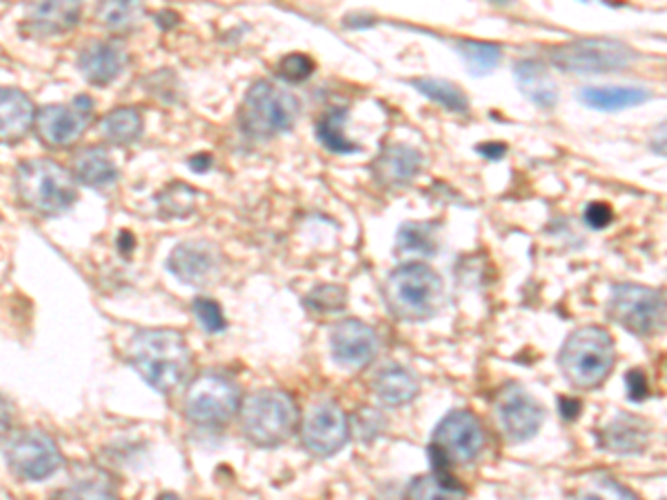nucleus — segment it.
Wrapping results in <instances>:
<instances>
[{
	"mask_svg": "<svg viewBox=\"0 0 667 500\" xmlns=\"http://www.w3.org/2000/svg\"><path fill=\"white\" fill-rule=\"evenodd\" d=\"M72 174L88 187L105 190L119 181V170L105 147H83L76 152L72 163Z\"/></svg>",
	"mask_w": 667,
	"mask_h": 500,
	"instance_id": "nucleus-23",
	"label": "nucleus"
},
{
	"mask_svg": "<svg viewBox=\"0 0 667 500\" xmlns=\"http://www.w3.org/2000/svg\"><path fill=\"white\" fill-rule=\"evenodd\" d=\"M616 365L612 334L589 325L572 331L558 351V367L576 389H594L605 382Z\"/></svg>",
	"mask_w": 667,
	"mask_h": 500,
	"instance_id": "nucleus-4",
	"label": "nucleus"
},
{
	"mask_svg": "<svg viewBox=\"0 0 667 500\" xmlns=\"http://www.w3.org/2000/svg\"><path fill=\"white\" fill-rule=\"evenodd\" d=\"M583 402L576 398H558V411L565 420H576L581 416Z\"/></svg>",
	"mask_w": 667,
	"mask_h": 500,
	"instance_id": "nucleus-41",
	"label": "nucleus"
},
{
	"mask_svg": "<svg viewBox=\"0 0 667 500\" xmlns=\"http://www.w3.org/2000/svg\"><path fill=\"white\" fill-rule=\"evenodd\" d=\"M514 79L523 96L538 110H554L558 103V85L550 70L538 61H519L514 65Z\"/></svg>",
	"mask_w": 667,
	"mask_h": 500,
	"instance_id": "nucleus-21",
	"label": "nucleus"
},
{
	"mask_svg": "<svg viewBox=\"0 0 667 500\" xmlns=\"http://www.w3.org/2000/svg\"><path fill=\"white\" fill-rule=\"evenodd\" d=\"M300 114V103L294 94L267 81H256L240 105V127L254 139H271L289 132Z\"/></svg>",
	"mask_w": 667,
	"mask_h": 500,
	"instance_id": "nucleus-6",
	"label": "nucleus"
},
{
	"mask_svg": "<svg viewBox=\"0 0 667 500\" xmlns=\"http://www.w3.org/2000/svg\"><path fill=\"white\" fill-rule=\"evenodd\" d=\"M158 500H161V498H158ZM163 500H176V498H174V496H165Z\"/></svg>",
	"mask_w": 667,
	"mask_h": 500,
	"instance_id": "nucleus-45",
	"label": "nucleus"
},
{
	"mask_svg": "<svg viewBox=\"0 0 667 500\" xmlns=\"http://www.w3.org/2000/svg\"><path fill=\"white\" fill-rule=\"evenodd\" d=\"M346 119H348V110L337 108V110L327 112L318 121V125H316V139H318V143L325 150H329L334 154H355V152H361V145L355 143V141H350L346 136V132H343L346 130L343 127Z\"/></svg>",
	"mask_w": 667,
	"mask_h": 500,
	"instance_id": "nucleus-29",
	"label": "nucleus"
},
{
	"mask_svg": "<svg viewBox=\"0 0 667 500\" xmlns=\"http://www.w3.org/2000/svg\"><path fill=\"white\" fill-rule=\"evenodd\" d=\"M37 108L14 88H0V145H17L34 130Z\"/></svg>",
	"mask_w": 667,
	"mask_h": 500,
	"instance_id": "nucleus-18",
	"label": "nucleus"
},
{
	"mask_svg": "<svg viewBox=\"0 0 667 500\" xmlns=\"http://www.w3.org/2000/svg\"><path fill=\"white\" fill-rule=\"evenodd\" d=\"M161 210L170 216H187L196 207V192L187 185H172L158 196Z\"/></svg>",
	"mask_w": 667,
	"mask_h": 500,
	"instance_id": "nucleus-35",
	"label": "nucleus"
},
{
	"mask_svg": "<svg viewBox=\"0 0 667 500\" xmlns=\"http://www.w3.org/2000/svg\"><path fill=\"white\" fill-rule=\"evenodd\" d=\"M143 134V114L136 108H116L101 121V136L110 145H132Z\"/></svg>",
	"mask_w": 667,
	"mask_h": 500,
	"instance_id": "nucleus-28",
	"label": "nucleus"
},
{
	"mask_svg": "<svg viewBox=\"0 0 667 500\" xmlns=\"http://www.w3.org/2000/svg\"><path fill=\"white\" fill-rule=\"evenodd\" d=\"M305 303L320 312V314H334V312H341L346 309V303H348V292L339 285H318L307 298Z\"/></svg>",
	"mask_w": 667,
	"mask_h": 500,
	"instance_id": "nucleus-34",
	"label": "nucleus"
},
{
	"mask_svg": "<svg viewBox=\"0 0 667 500\" xmlns=\"http://www.w3.org/2000/svg\"><path fill=\"white\" fill-rule=\"evenodd\" d=\"M412 85L423 94L428 96L430 101L439 103L441 108L454 112V114H468L470 110V101L468 96L463 94L461 88H456L454 83L450 81H441V79H417L412 81Z\"/></svg>",
	"mask_w": 667,
	"mask_h": 500,
	"instance_id": "nucleus-31",
	"label": "nucleus"
},
{
	"mask_svg": "<svg viewBox=\"0 0 667 500\" xmlns=\"http://www.w3.org/2000/svg\"><path fill=\"white\" fill-rule=\"evenodd\" d=\"M476 152L488 161H501L507 154V147L503 143H483L476 147Z\"/></svg>",
	"mask_w": 667,
	"mask_h": 500,
	"instance_id": "nucleus-42",
	"label": "nucleus"
},
{
	"mask_svg": "<svg viewBox=\"0 0 667 500\" xmlns=\"http://www.w3.org/2000/svg\"><path fill=\"white\" fill-rule=\"evenodd\" d=\"M554 68L572 74H607L632 68L638 52L614 39H578L550 50Z\"/></svg>",
	"mask_w": 667,
	"mask_h": 500,
	"instance_id": "nucleus-8",
	"label": "nucleus"
},
{
	"mask_svg": "<svg viewBox=\"0 0 667 500\" xmlns=\"http://www.w3.org/2000/svg\"><path fill=\"white\" fill-rule=\"evenodd\" d=\"M399 258H432L439 252V234L432 223H406L401 225L394 243Z\"/></svg>",
	"mask_w": 667,
	"mask_h": 500,
	"instance_id": "nucleus-26",
	"label": "nucleus"
},
{
	"mask_svg": "<svg viewBox=\"0 0 667 500\" xmlns=\"http://www.w3.org/2000/svg\"><path fill=\"white\" fill-rule=\"evenodd\" d=\"M576 500H640V498L616 478L607 473H596L581 484Z\"/></svg>",
	"mask_w": 667,
	"mask_h": 500,
	"instance_id": "nucleus-32",
	"label": "nucleus"
},
{
	"mask_svg": "<svg viewBox=\"0 0 667 500\" xmlns=\"http://www.w3.org/2000/svg\"><path fill=\"white\" fill-rule=\"evenodd\" d=\"M386 303L406 323L430 320L445 305L443 278L423 263L401 265L386 280Z\"/></svg>",
	"mask_w": 667,
	"mask_h": 500,
	"instance_id": "nucleus-2",
	"label": "nucleus"
},
{
	"mask_svg": "<svg viewBox=\"0 0 667 500\" xmlns=\"http://www.w3.org/2000/svg\"><path fill=\"white\" fill-rule=\"evenodd\" d=\"M585 223L592 227V229H603L607 225H612L614 221V214L612 210L605 205V203H592L585 207Z\"/></svg>",
	"mask_w": 667,
	"mask_h": 500,
	"instance_id": "nucleus-40",
	"label": "nucleus"
},
{
	"mask_svg": "<svg viewBox=\"0 0 667 500\" xmlns=\"http://www.w3.org/2000/svg\"><path fill=\"white\" fill-rule=\"evenodd\" d=\"M605 314L612 323L634 336H651L665 327L663 294L636 283L614 285L605 305Z\"/></svg>",
	"mask_w": 667,
	"mask_h": 500,
	"instance_id": "nucleus-9",
	"label": "nucleus"
},
{
	"mask_svg": "<svg viewBox=\"0 0 667 500\" xmlns=\"http://www.w3.org/2000/svg\"><path fill=\"white\" fill-rule=\"evenodd\" d=\"M408 500H465V487L448 471L417 476L406 493Z\"/></svg>",
	"mask_w": 667,
	"mask_h": 500,
	"instance_id": "nucleus-27",
	"label": "nucleus"
},
{
	"mask_svg": "<svg viewBox=\"0 0 667 500\" xmlns=\"http://www.w3.org/2000/svg\"><path fill=\"white\" fill-rule=\"evenodd\" d=\"M127 65V50L119 41H94L79 59V70L83 79L92 85L114 83Z\"/></svg>",
	"mask_w": 667,
	"mask_h": 500,
	"instance_id": "nucleus-17",
	"label": "nucleus"
},
{
	"mask_svg": "<svg viewBox=\"0 0 667 500\" xmlns=\"http://www.w3.org/2000/svg\"><path fill=\"white\" fill-rule=\"evenodd\" d=\"M243 436L260 447L274 449L287 442L298 429V407L294 398L280 389H260L240 405Z\"/></svg>",
	"mask_w": 667,
	"mask_h": 500,
	"instance_id": "nucleus-5",
	"label": "nucleus"
},
{
	"mask_svg": "<svg viewBox=\"0 0 667 500\" xmlns=\"http://www.w3.org/2000/svg\"><path fill=\"white\" fill-rule=\"evenodd\" d=\"M223 265L220 249L209 241H185L167 258L170 272L187 285L209 283Z\"/></svg>",
	"mask_w": 667,
	"mask_h": 500,
	"instance_id": "nucleus-16",
	"label": "nucleus"
},
{
	"mask_svg": "<svg viewBox=\"0 0 667 500\" xmlns=\"http://www.w3.org/2000/svg\"><path fill=\"white\" fill-rule=\"evenodd\" d=\"M192 309H194V316L198 318V323H201V327H203L205 331L218 334V331H223V329L227 327L225 316H223V309L218 307L216 300L203 298V296H201V298L194 300Z\"/></svg>",
	"mask_w": 667,
	"mask_h": 500,
	"instance_id": "nucleus-38",
	"label": "nucleus"
},
{
	"mask_svg": "<svg viewBox=\"0 0 667 500\" xmlns=\"http://www.w3.org/2000/svg\"><path fill=\"white\" fill-rule=\"evenodd\" d=\"M374 391L377 396L390 405V407H403L408 402H412L421 387H419V380L417 376L403 367V365H388L383 367L377 378H374Z\"/></svg>",
	"mask_w": 667,
	"mask_h": 500,
	"instance_id": "nucleus-24",
	"label": "nucleus"
},
{
	"mask_svg": "<svg viewBox=\"0 0 667 500\" xmlns=\"http://www.w3.org/2000/svg\"><path fill=\"white\" fill-rule=\"evenodd\" d=\"M6 458L12 471L28 480H43L63 465V453L57 440L41 429H25L17 433L6 449Z\"/></svg>",
	"mask_w": 667,
	"mask_h": 500,
	"instance_id": "nucleus-12",
	"label": "nucleus"
},
{
	"mask_svg": "<svg viewBox=\"0 0 667 500\" xmlns=\"http://www.w3.org/2000/svg\"><path fill=\"white\" fill-rule=\"evenodd\" d=\"M300 440L302 447L318 458L334 456L350 440V418L337 402H318L307 411L300 425Z\"/></svg>",
	"mask_w": 667,
	"mask_h": 500,
	"instance_id": "nucleus-13",
	"label": "nucleus"
},
{
	"mask_svg": "<svg viewBox=\"0 0 667 500\" xmlns=\"http://www.w3.org/2000/svg\"><path fill=\"white\" fill-rule=\"evenodd\" d=\"M331 356L348 369L368 367L379 354V336L363 320L348 318L339 323L329 334Z\"/></svg>",
	"mask_w": 667,
	"mask_h": 500,
	"instance_id": "nucleus-15",
	"label": "nucleus"
},
{
	"mask_svg": "<svg viewBox=\"0 0 667 500\" xmlns=\"http://www.w3.org/2000/svg\"><path fill=\"white\" fill-rule=\"evenodd\" d=\"M130 363L156 391L172 396L192 378V351L176 329L136 331L130 345Z\"/></svg>",
	"mask_w": 667,
	"mask_h": 500,
	"instance_id": "nucleus-1",
	"label": "nucleus"
},
{
	"mask_svg": "<svg viewBox=\"0 0 667 500\" xmlns=\"http://www.w3.org/2000/svg\"><path fill=\"white\" fill-rule=\"evenodd\" d=\"M485 445V433L479 418L468 409L450 411L432 433L428 456L437 471H445L450 462L474 460Z\"/></svg>",
	"mask_w": 667,
	"mask_h": 500,
	"instance_id": "nucleus-10",
	"label": "nucleus"
},
{
	"mask_svg": "<svg viewBox=\"0 0 667 500\" xmlns=\"http://www.w3.org/2000/svg\"><path fill=\"white\" fill-rule=\"evenodd\" d=\"M94 119V101L90 96H76L72 103L45 105L37 114L34 130L45 147L63 150L83 139Z\"/></svg>",
	"mask_w": 667,
	"mask_h": 500,
	"instance_id": "nucleus-11",
	"label": "nucleus"
},
{
	"mask_svg": "<svg viewBox=\"0 0 667 500\" xmlns=\"http://www.w3.org/2000/svg\"><path fill=\"white\" fill-rule=\"evenodd\" d=\"M14 187L19 201L41 216H59L79 198L74 174L50 159L25 161L17 170Z\"/></svg>",
	"mask_w": 667,
	"mask_h": 500,
	"instance_id": "nucleus-3",
	"label": "nucleus"
},
{
	"mask_svg": "<svg viewBox=\"0 0 667 500\" xmlns=\"http://www.w3.org/2000/svg\"><path fill=\"white\" fill-rule=\"evenodd\" d=\"M189 165L194 172H207L212 167V159L207 154H201V156H194Z\"/></svg>",
	"mask_w": 667,
	"mask_h": 500,
	"instance_id": "nucleus-44",
	"label": "nucleus"
},
{
	"mask_svg": "<svg viewBox=\"0 0 667 500\" xmlns=\"http://www.w3.org/2000/svg\"><path fill=\"white\" fill-rule=\"evenodd\" d=\"M649 425L647 420L632 416V414H618L612 422H607L601 433V447L618 453V456H634L643 453L649 445Z\"/></svg>",
	"mask_w": 667,
	"mask_h": 500,
	"instance_id": "nucleus-19",
	"label": "nucleus"
},
{
	"mask_svg": "<svg viewBox=\"0 0 667 500\" xmlns=\"http://www.w3.org/2000/svg\"><path fill=\"white\" fill-rule=\"evenodd\" d=\"M81 19L79 3H39L25 14V30L34 37H57L70 32Z\"/></svg>",
	"mask_w": 667,
	"mask_h": 500,
	"instance_id": "nucleus-22",
	"label": "nucleus"
},
{
	"mask_svg": "<svg viewBox=\"0 0 667 500\" xmlns=\"http://www.w3.org/2000/svg\"><path fill=\"white\" fill-rule=\"evenodd\" d=\"M52 500H119L116 493L99 480H83L76 484H70L52 496Z\"/></svg>",
	"mask_w": 667,
	"mask_h": 500,
	"instance_id": "nucleus-36",
	"label": "nucleus"
},
{
	"mask_svg": "<svg viewBox=\"0 0 667 500\" xmlns=\"http://www.w3.org/2000/svg\"><path fill=\"white\" fill-rule=\"evenodd\" d=\"M10 420H12V414H10V407H8V402L0 398V436H3L6 431H8V427H10Z\"/></svg>",
	"mask_w": 667,
	"mask_h": 500,
	"instance_id": "nucleus-43",
	"label": "nucleus"
},
{
	"mask_svg": "<svg viewBox=\"0 0 667 500\" xmlns=\"http://www.w3.org/2000/svg\"><path fill=\"white\" fill-rule=\"evenodd\" d=\"M143 14L145 10L138 3H101L96 8L99 23L112 32L134 30Z\"/></svg>",
	"mask_w": 667,
	"mask_h": 500,
	"instance_id": "nucleus-33",
	"label": "nucleus"
},
{
	"mask_svg": "<svg viewBox=\"0 0 667 500\" xmlns=\"http://www.w3.org/2000/svg\"><path fill=\"white\" fill-rule=\"evenodd\" d=\"M625 387H627V398L632 402H640L647 398L649 387H647V378L640 369H629L625 376Z\"/></svg>",
	"mask_w": 667,
	"mask_h": 500,
	"instance_id": "nucleus-39",
	"label": "nucleus"
},
{
	"mask_svg": "<svg viewBox=\"0 0 667 500\" xmlns=\"http://www.w3.org/2000/svg\"><path fill=\"white\" fill-rule=\"evenodd\" d=\"M651 99V94L643 88H623V85H607V88H583L578 92V101L598 112H618L634 105H643Z\"/></svg>",
	"mask_w": 667,
	"mask_h": 500,
	"instance_id": "nucleus-25",
	"label": "nucleus"
},
{
	"mask_svg": "<svg viewBox=\"0 0 667 500\" xmlns=\"http://www.w3.org/2000/svg\"><path fill=\"white\" fill-rule=\"evenodd\" d=\"M423 167V154L410 145H388L374 161V178L386 187H401L417 178Z\"/></svg>",
	"mask_w": 667,
	"mask_h": 500,
	"instance_id": "nucleus-20",
	"label": "nucleus"
},
{
	"mask_svg": "<svg viewBox=\"0 0 667 500\" xmlns=\"http://www.w3.org/2000/svg\"><path fill=\"white\" fill-rule=\"evenodd\" d=\"M316 70V63L307 54H289L278 63V76L287 83H302Z\"/></svg>",
	"mask_w": 667,
	"mask_h": 500,
	"instance_id": "nucleus-37",
	"label": "nucleus"
},
{
	"mask_svg": "<svg viewBox=\"0 0 667 500\" xmlns=\"http://www.w3.org/2000/svg\"><path fill=\"white\" fill-rule=\"evenodd\" d=\"M456 50L472 76H488L490 72H494L503 54L499 45L481 43V41H459Z\"/></svg>",
	"mask_w": 667,
	"mask_h": 500,
	"instance_id": "nucleus-30",
	"label": "nucleus"
},
{
	"mask_svg": "<svg viewBox=\"0 0 667 500\" xmlns=\"http://www.w3.org/2000/svg\"><path fill=\"white\" fill-rule=\"evenodd\" d=\"M496 416L503 431L514 442H525L534 438L545 420L543 407L519 385H510L501 391L496 402Z\"/></svg>",
	"mask_w": 667,
	"mask_h": 500,
	"instance_id": "nucleus-14",
	"label": "nucleus"
},
{
	"mask_svg": "<svg viewBox=\"0 0 667 500\" xmlns=\"http://www.w3.org/2000/svg\"><path fill=\"white\" fill-rule=\"evenodd\" d=\"M240 405L238 382L223 371L207 369L189 382L183 409L187 420L198 427H223L240 411Z\"/></svg>",
	"mask_w": 667,
	"mask_h": 500,
	"instance_id": "nucleus-7",
	"label": "nucleus"
}]
</instances>
